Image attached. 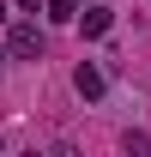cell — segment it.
Masks as SVG:
<instances>
[{
  "label": "cell",
  "mask_w": 151,
  "mask_h": 157,
  "mask_svg": "<svg viewBox=\"0 0 151 157\" xmlns=\"http://www.w3.org/2000/svg\"><path fill=\"white\" fill-rule=\"evenodd\" d=\"M6 55L12 60H42V30L37 24H12L6 30Z\"/></svg>",
  "instance_id": "6da1fadb"
},
{
  "label": "cell",
  "mask_w": 151,
  "mask_h": 157,
  "mask_svg": "<svg viewBox=\"0 0 151 157\" xmlns=\"http://www.w3.org/2000/svg\"><path fill=\"white\" fill-rule=\"evenodd\" d=\"M73 91H79L85 103H97L103 91H109V73H103L97 60H79V67H73Z\"/></svg>",
  "instance_id": "7a4b0ae2"
},
{
  "label": "cell",
  "mask_w": 151,
  "mask_h": 157,
  "mask_svg": "<svg viewBox=\"0 0 151 157\" xmlns=\"http://www.w3.org/2000/svg\"><path fill=\"white\" fill-rule=\"evenodd\" d=\"M109 24H115V12L109 6H103V0H85V12H79V30H85V36H109Z\"/></svg>",
  "instance_id": "3957f363"
},
{
  "label": "cell",
  "mask_w": 151,
  "mask_h": 157,
  "mask_svg": "<svg viewBox=\"0 0 151 157\" xmlns=\"http://www.w3.org/2000/svg\"><path fill=\"white\" fill-rule=\"evenodd\" d=\"M6 12H12V6H6V0H0V24H6Z\"/></svg>",
  "instance_id": "277c9868"
},
{
  "label": "cell",
  "mask_w": 151,
  "mask_h": 157,
  "mask_svg": "<svg viewBox=\"0 0 151 157\" xmlns=\"http://www.w3.org/2000/svg\"><path fill=\"white\" fill-rule=\"evenodd\" d=\"M79 6H85V0H79Z\"/></svg>",
  "instance_id": "5b68a950"
}]
</instances>
